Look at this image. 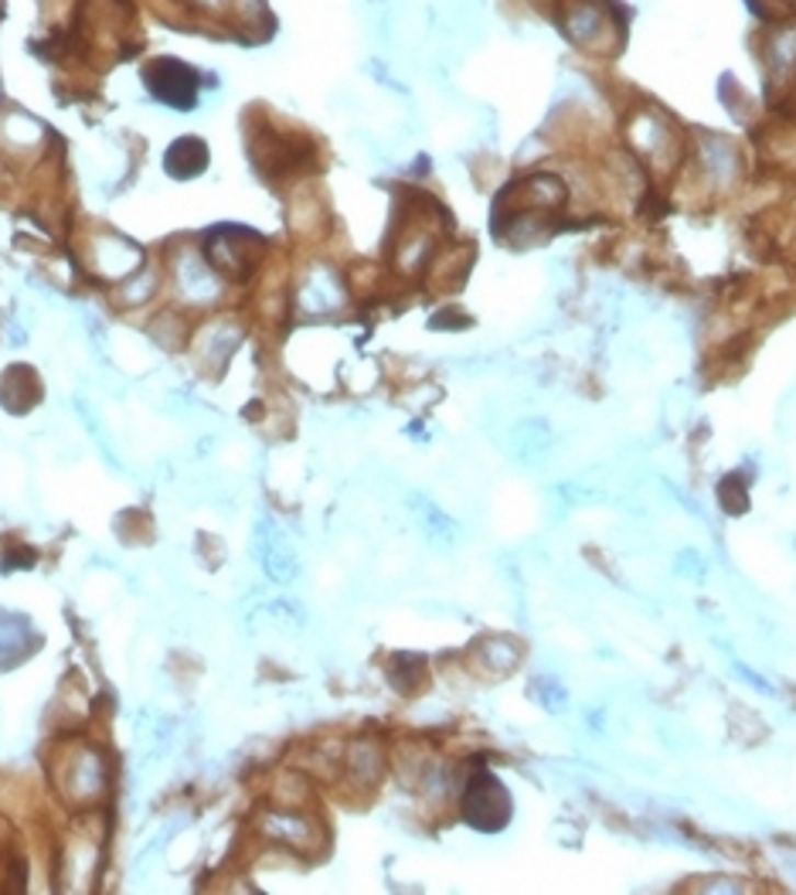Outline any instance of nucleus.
<instances>
[{"label": "nucleus", "mask_w": 796, "mask_h": 895, "mask_svg": "<svg viewBox=\"0 0 796 895\" xmlns=\"http://www.w3.org/2000/svg\"><path fill=\"white\" fill-rule=\"evenodd\" d=\"M623 147L634 154L653 184H671L687 163V129L657 103H640L623 113Z\"/></svg>", "instance_id": "obj_1"}, {"label": "nucleus", "mask_w": 796, "mask_h": 895, "mask_svg": "<svg viewBox=\"0 0 796 895\" xmlns=\"http://www.w3.org/2000/svg\"><path fill=\"white\" fill-rule=\"evenodd\" d=\"M459 814L470 827H477V831H501L514 814V804H511L508 786L493 773L474 770L459 793Z\"/></svg>", "instance_id": "obj_2"}, {"label": "nucleus", "mask_w": 796, "mask_h": 895, "mask_svg": "<svg viewBox=\"0 0 796 895\" xmlns=\"http://www.w3.org/2000/svg\"><path fill=\"white\" fill-rule=\"evenodd\" d=\"M208 267L228 280L246 276L262 256V239L249 228H218L208 242Z\"/></svg>", "instance_id": "obj_3"}, {"label": "nucleus", "mask_w": 796, "mask_h": 895, "mask_svg": "<svg viewBox=\"0 0 796 895\" xmlns=\"http://www.w3.org/2000/svg\"><path fill=\"white\" fill-rule=\"evenodd\" d=\"M144 82L147 89L168 103L174 110H191L197 103V89H202V79L191 69V65L178 61V58H157L144 69Z\"/></svg>", "instance_id": "obj_4"}, {"label": "nucleus", "mask_w": 796, "mask_h": 895, "mask_svg": "<svg viewBox=\"0 0 796 895\" xmlns=\"http://www.w3.org/2000/svg\"><path fill=\"white\" fill-rule=\"evenodd\" d=\"M262 827H265V835L276 838V841H283V845L293 848V851H317V848L323 845V827H320L314 817H307V814H300V811H293V807L265 814Z\"/></svg>", "instance_id": "obj_5"}, {"label": "nucleus", "mask_w": 796, "mask_h": 895, "mask_svg": "<svg viewBox=\"0 0 796 895\" xmlns=\"http://www.w3.org/2000/svg\"><path fill=\"white\" fill-rule=\"evenodd\" d=\"M344 301H348V286L330 267H314L300 283V307L310 314H330Z\"/></svg>", "instance_id": "obj_6"}, {"label": "nucleus", "mask_w": 796, "mask_h": 895, "mask_svg": "<svg viewBox=\"0 0 796 895\" xmlns=\"http://www.w3.org/2000/svg\"><path fill=\"white\" fill-rule=\"evenodd\" d=\"M521 660V644L511 637H487L477 647V665L490 675V678H504L518 668Z\"/></svg>", "instance_id": "obj_7"}, {"label": "nucleus", "mask_w": 796, "mask_h": 895, "mask_svg": "<svg viewBox=\"0 0 796 895\" xmlns=\"http://www.w3.org/2000/svg\"><path fill=\"white\" fill-rule=\"evenodd\" d=\"M163 163H168V171L174 178H194V174H202L208 168V147L197 140V137H181L168 157H163Z\"/></svg>", "instance_id": "obj_8"}, {"label": "nucleus", "mask_w": 796, "mask_h": 895, "mask_svg": "<svg viewBox=\"0 0 796 895\" xmlns=\"http://www.w3.org/2000/svg\"><path fill=\"white\" fill-rule=\"evenodd\" d=\"M344 770H348L351 783H357V786H372V783L382 777V749L372 746V743H354V746L348 749Z\"/></svg>", "instance_id": "obj_9"}, {"label": "nucleus", "mask_w": 796, "mask_h": 895, "mask_svg": "<svg viewBox=\"0 0 796 895\" xmlns=\"http://www.w3.org/2000/svg\"><path fill=\"white\" fill-rule=\"evenodd\" d=\"M178 280H181V290L187 293V301H208V296H215L218 283H215V270L205 267V262H197V259H187L181 262V270H178Z\"/></svg>", "instance_id": "obj_10"}, {"label": "nucleus", "mask_w": 796, "mask_h": 895, "mask_svg": "<svg viewBox=\"0 0 796 895\" xmlns=\"http://www.w3.org/2000/svg\"><path fill=\"white\" fill-rule=\"evenodd\" d=\"M391 684L398 688V691H406V694H412V691H419V684H422V678H425V665L419 657H409V654H398L395 657V665H391Z\"/></svg>", "instance_id": "obj_11"}, {"label": "nucleus", "mask_w": 796, "mask_h": 895, "mask_svg": "<svg viewBox=\"0 0 796 895\" xmlns=\"http://www.w3.org/2000/svg\"><path fill=\"white\" fill-rule=\"evenodd\" d=\"M749 484L742 480V474L736 471V474H728V477H721V484H718V501H721V508L728 511V514H742L746 508H749Z\"/></svg>", "instance_id": "obj_12"}, {"label": "nucleus", "mask_w": 796, "mask_h": 895, "mask_svg": "<svg viewBox=\"0 0 796 895\" xmlns=\"http://www.w3.org/2000/svg\"><path fill=\"white\" fill-rule=\"evenodd\" d=\"M752 11L766 21V24H776V21H789L796 18V0H749Z\"/></svg>", "instance_id": "obj_13"}, {"label": "nucleus", "mask_w": 796, "mask_h": 895, "mask_svg": "<svg viewBox=\"0 0 796 895\" xmlns=\"http://www.w3.org/2000/svg\"><path fill=\"white\" fill-rule=\"evenodd\" d=\"M535 694H538V702L545 709H561V705H566V688H561L555 678H538L535 681Z\"/></svg>", "instance_id": "obj_14"}]
</instances>
